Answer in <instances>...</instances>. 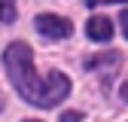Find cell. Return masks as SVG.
Listing matches in <instances>:
<instances>
[{"label":"cell","mask_w":128,"mask_h":122,"mask_svg":"<svg viewBox=\"0 0 128 122\" xmlns=\"http://www.w3.org/2000/svg\"><path fill=\"white\" fill-rule=\"evenodd\" d=\"M122 101H128V82L122 86Z\"/></svg>","instance_id":"9"},{"label":"cell","mask_w":128,"mask_h":122,"mask_svg":"<svg viewBox=\"0 0 128 122\" xmlns=\"http://www.w3.org/2000/svg\"><path fill=\"white\" fill-rule=\"evenodd\" d=\"M86 34H88V40L107 43L110 37H113V22L104 18V15H94V18H88V22H86Z\"/></svg>","instance_id":"3"},{"label":"cell","mask_w":128,"mask_h":122,"mask_svg":"<svg viewBox=\"0 0 128 122\" xmlns=\"http://www.w3.org/2000/svg\"><path fill=\"white\" fill-rule=\"evenodd\" d=\"M88 6H101V3H113V0H86ZM116 3H125V0H116Z\"/></svg>","instance_id":"7"},{"label":"cell","mask_w":128,"mask_h":122,"mask_svg":"<svg viewBox=\"0 0 128 122\" xmlns=\"http://www.w3.org/2000/svg\"><path fill=\"white\" fill-rule=\"evenodd\" d=\"M116 61H119L116 52H101V55H92L86 64H88V67H110V64H116Z\"/></svg>","instance_id":"4"},{"label":"cell","mask_w":128,"mask_h":122,"mask_svg":"<svg viewBox=\"0 0 128 122\" xmlns=\"http://www.w3.org/2000/svg\"><path fill=\"white\" fill-rule=\"evenodd\" d=\"M61 122H79V113H64Z\"/></svg>","instance_id":"8"},{"label":"cell","mask_w":128,"mask_h":122,"mask_svg":"<svg viewBox=\"0 0 128 122\" xmlns=\"http://www.w3.org/2000/svg\"><path fill=\"white\" fill-rule=\"evenodd\" d=\"M3 64H6V73H9L15 92H18L24 101L37 104V107H55V104H61L67 98V92H70V80L64 73H58V70H52L49 76H37L34 55H30L28 43L6 46Z\"/></svg>","instance_id":"1"},{"label":"cell","mask_w":128,"mask_h":122,"mask_svg":"<svg viewBox=\"0 0 128 122\" xmlns=\"http://www.w3.org/2000/svg\"><path fill=\"white\" fill-rule=\"evenodd\" d=\"M24 122H34V119H24Z\"/></svg>","instance_id":"10"},{"label":"cell","mask_w":128,"mask_h":122,"mask_svg":"<svg viewBox=\"0 0 128 122\" xmlns=\"http://www.w3.org/2000/svg\"><path fill=\"white\" fill-rule=\"evenodd\" d=\"M15 18V0H0V22H12Z\"/></svg>","instance_id":"5"},{"label":"cell","mask_w":128,"mask_h":122,"mask_svg":"<svg viewBox=\"0 0 128 122\" xmlns=\"http://www.w3.org/2000/svg\"><path fill=\"white\" fill-rule=\"evenodd\" d=\"M119 24H122V30H125V37H128V9H122V15H119Z\"/></svg>","instance_id":"6"},{"label":"cell","mask_w":128,"mask_h":122,"mask_svg":"<svg viewBox=\"0 0 128 122\" xmlns=\"http://www.w3.org/2000/svg\"><path fill=\"white\" fill-rule=\"evenodd\" d=\"M37 30L40 34H46L49 40H61V37H67L70 30H73V24L67 22V18H61V15H52V12H46V15H37Z\"/></svg>","instance_id":"2"}]
</instances>
